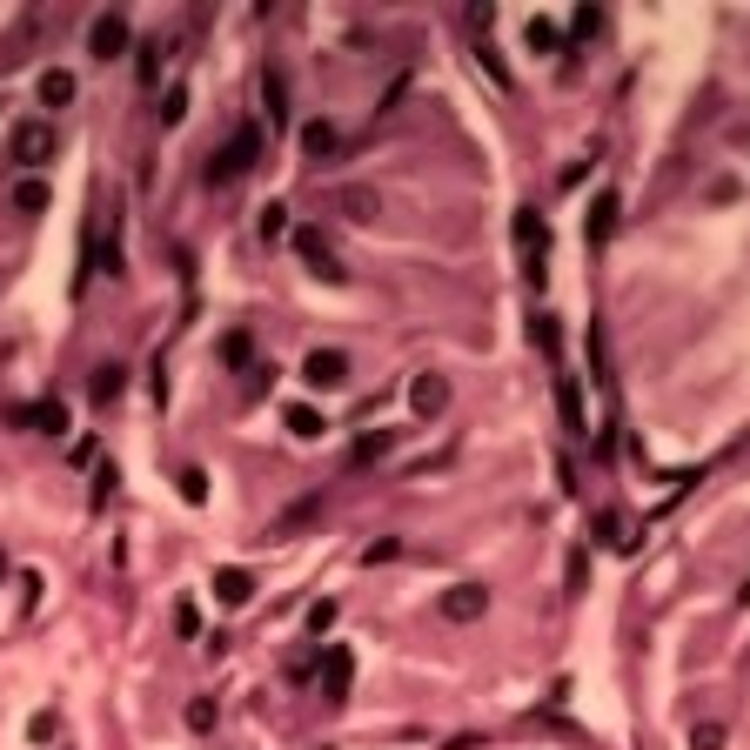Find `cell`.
<instances>
[{
    "instance_id": "6da1fadb",
    "label": "cell",
    "mask_w": 750,
    "mask_h": 750,
    "mask_svg": "<svg viewBox=\"0 0 750 750\" xmlns=\"http://www.w3.org/2000/svg\"><path fill=\"white\" fill-rule=\"evenodd\" d=\"M255 161H262V128H255V121H242V128H235L215 155H208V168H201V175H208V188H228V181H242Z\"/></svg>"
},
{
    "instance_id": "7a4b0ae2",
    "label": "cell",
    "mask_w": 750,
    "mask_h": 750,
    "mask_svg": "<svg viewBox=\"0 0 750 750\" xmlns=\"http://www.w3.org/2000/svg\"><path fill=\"white\" fill-rule=\"evenodd\" d=\"M509 235H516V255H523V282L543 288V282H550V268H543V255H550V221L536 215V208H516Z\"/></svg>"
},
{
    "instance_id": "3957f363",
    "label": "cell",
    "mask_w": 750,
    "mask_h": 750,
    "mask_svg": "<svg viewBox=\"0 0 750 750\" xmlns=\"http://www.w3.org/2000/svg\"><path fill=\"white\" fill-rule=\"evenodd\" d=\"M54 148H61L54 121H14V134H7V161H21V168H47Z\"/></svg>"
},
{
    "instance_id": "277c9868",
    "label": "cell",
    "mask_w": 750,
    "mask_h": 750,
    "mask_svg": "<svg viewBox=\"0 0 750 750\" xmlns=\"http://www.w3.org/2000/svg\"><path fill=\"white\" fill-rule=\"evenodd\" d=\"M349 684H355V657H349V643H329V650H322V704L342 710V704H349Z\"/></svg>"
},
{
    "instance_id": "5b68a950",
    "label": "cell",
    "mask_w": 750,
    "mask_h": 750,
    "mask_svg": "<svg viewBox=\"0 0 750 750\" xmlns=\"http://www.w3.org/2000/svg\"><path fill=\"white\" fill-rule=\"evenodd\" d=\"M436 610H442L449 623H476V617L489 610V590H483V583H456V590L436 596Z\"/></svg>"
},
{
    "instance_id": "8992f818",
    "label": "cell",
    "mask_w": 750,
    "mask_h": 750,
    "mask_svg": "<svg viewBox=\"0 0 750 750\" xmlns=\"http://www.w3.org/2000/svg\"><path fill=\"white\" fill-rule=\"evenodd\" d=\"M302 382H309V389H342V382H349V355L342 349H309Z\"/></svg>"
},
{
    "instance_id": "52a82bcc",
    "label": "cell",
    "mask_w": 750,
    "mask_h": 750,
    "mask_svg": "<svg viewBox=\"0 0 750 750\" xmlns=\"http://www.w3.org/2000/svg\"><path fill=\"white\" fill-rule=\"evenodd\" d=\"M617 221H623V201L610 195V188H603V195L590 201V215H583V242H590V248H603L610 235H617Z\"/></svg>"
},
{
    "instance_id": "ba28073f",
    "label": "cell",
    "mask_w": 750,
    "mask_h": 750,
    "mask_svg": "<svg viewBox=\"0 0 750 750\" xmlns=\"http://www.w3.org/2000/svg\"><path fill=\"white\" fill-rule=\"evenodd\" d=\"M88 54L94 61H121V54H128V21H121V14H101V21L88 27Z\"/></svg>"
},
{
    "instance_id": "9c48e42d",
    "label": "cell",
    "mask_w": 750,
    "mask_h": 750,
    "mask_svg": "<svg viewBox=\"0 0 750 750\" xmlns=\"http://www.w3.org/2000/svg\"><path fill=\"white\" fill-rule=\"evenodd\" d=\"M295 255L309 262V275H322V282H342L349 268H335V255H329V242L315 235V228H295Z\"/></svg>"
},
{
    "instance_id": "30bf717a",
    "label": "cell",
    "mask_w": 750,
    "mask_h": 750,
    "mask_svg": "<svg viewBox=\"0 0 750 750\" xmlns=\"http://www.w3.org/2000/svg\"><path fill=\"white\" fill-rule=\"evenodd\" d=\"M556 409H563V429L570 436H590V416H583V389H576V375L556 369Z\"/></svg>"
},
{
    "instance_id": "8fae6325",
    "label": "cell",
    "mask_w": 750,
    "mask_h": 750,
    "mask_svg": "<svg viewBox=\"0 0 750 750\" xmlns=\"http://www.w3.org/2000/svg\"><path fill=\"white\" fill-rule=\"evenodd\" d=\"M409 402H416V416H442V409H449V382H442V375H416V382H409Z\"/></svg>"
},
{
    "instance_id": "7c38bea8",
    "label": "cell",
    "mask_w": 750,
    "mask_h": 750,
    "mask_svg": "<svg viewBox=\"0 0 750 750\" xmlns=\"http://www.w3.org/2000/svg\"><path fill=\"white\" fill-rule=\"evenodd\" d=\"M121 389H128V369H121V362H101V369H94V382H88V396L101 402V409H108V402H121Z\"/></svg>"
},
{
    "instance_id": "4fadbf2b",
    "label": "cell",
    "mask_w": 750,
    "mask_h": 750,
    "mask_svg": "<svg viewBox=\"0 0 750 750\" xmlns=\"http://www.w3.org/2000/svg\"><path fill=\"white\" fill-rule=\"evenodd\" d=\"M335 148H342V134H335V121H309V128H302V155H309V161H329Z\"/></svg>"
},
{
    "instance_id": "5bb4252c",
    "label": "cell",
    "mask_w": 750,
    "mask_h": 750,
    "mask_svg": "<svg viewBox=\"0 0 750 750\" xmlns=\"http://www.w3.org/2000/svg\"><path fill=\"white\" fill-rule=\"evenodd\" d=\"M530 342H536V355H543L550 369H563V335H556V315H536V322H530Z\"/></svg>"
},
{
    "instance_id": "9a60e30c",
    "label": "cell",
    "mask_w": 750,
    "mask_h": 750,
    "mask_svg": "<svg viewBox=\"0 0 750 750\" xmlns=\"http://www.w3.org/2000/svg\"><path fill=\"white\" fill-rule=\"evenodd\" d=\"M215 596L228 603V610H242L248 596H255V576L248 570H215Z\"/></svg>"
},
{
    "instance_id": "2e32d148",
    "label": "cell",
    "mask_w": 750,
    "mask_h": 750,
    "mask_svg": "<svg viewBox=\"0 0 750 750\" xmlns=\"http://www.w3.org/2000/svg\"><path fill=\"white\" fill-rule=\"evenodd\" d=\"M74 101V74L67 67H47L41 74V108H67Z\"/></svg>"
},
{
    "instance_id": "e0dca14e",
    "label": "cell",
    "mask_w": 750,
    "mask_h": 750,
    "mask_svg": "<svg viewBox=\"0 0 750 750\" xmlns=\"http://www.w3.org/2000/svg\"><path fill=\"white\" fill-rule=\"evenodd\" d=\"M14 422H41L47 436H61V429H67V402H34V409H14Z\"/></svg>"
},
{
    "instance_id": "ac0fdd59",
    "label": "cell",
    "mask_w": 750,
    "mask_h": 750,
    "mask_svg": "<svg viewBox=\"0 0 750 750\" xmlns=\"http://www.w3.org/2000/svg\"><path fill=\"white\" fill-rule=\"evenodd\" d=\"M47 201H54V195H47L41 175H21V181H14V208H21V215H41Z\"/></svg>"
},
{
    "instance_id": "d6986e66",
    "label": "cell",
    "mask_w": 750,
    "mask_h": 750,
    "mask_svg": "<svg viewBox=\"0 0 750 750\" xmlns=\"http://www.w3.org/2000/svg\"><path fill=\"white\" fill-rule=\"evenodd\" d=\"M288 429H295L302 442H315L322 429H329V416H322V409H309V402H295V409H288Z\"/></svg>"
},
{
    "instance_id": "ffe728a7",
    "label": "cell",
    "mask_w": 750,
    "mask_h": 750,
    "mask_svg": "<svg viewBox=\"0 0 750 750\" xmlns=\"http://www.w3.org/2000/svg\"><path fill=\"white\" fill-rule=\"evenodd\" d=\"M248 355H255V335H248V329L221 335V362H228V369H248Z\"/></svg>"
},
{
    "instance_id": "44dd1931",
    "label": "cell",
    "mask_w": 750,
    "mask_h": 750,
    "mask_svg": "<svg viewBox=\"0 0 750 750\" xmlns=\"http://www.w3.org/2000/svg\"><path fill=\"white\" fill-rule=\"evenodd\" d=\"M523 41H530L536 54H556V47H563V27H556V21H543V14H536V21L523 27Z\"/></svg>"
},
{
    "instance_id": "7402d4cb",
    "label": "cell",
    "mask_w": 750,
    "mask_h": 750,
    "mask_svg": "<svg viewBox=\"0 0 750 750\" xmlns=\"http://www.w3.org/2000/svg\"><path fill=\"white\" fill-rule=\"evenodd\" d=\"M335 208H342L349 221H375V195H369V188H342V195H335Z\"/></svg>"
},
{
    "instance_id": "603a6c76",
    "label": "cell",
    "mask_w": 750,
    "mask_h": 750,
    "mask_svg": "<svg viewBox=\"0 0 750 750\" xmlns=\"http://www.w3.org/2000/svg\"><path fill=\"white\" fill-rule=\"evenodd\" d=\"M255 228H262V242H282V235H288V208H282V201H268L262 215H255Z\"/></svg>"
},
{
    "instance_id": "cb8c5ba5",
    "label": "cell",
    "mask_w": 750,
    "mask_h": 750,
    "mask_svg": "<svg viewBox=\"0 0 750 750\" xmlns=\"http://www.w3.org/2000/svg\"><path fill=\"white\" fill-rule=\"evenodd\" d=\"M583 583H590V550H570V563H563V590L583 596Z\"/></svg>"
},
{
    "instance_id": "d4e9b609",
    "label": "cell",
    "mask_w": 750,
    "mask_h": 750,
    "mask_svg": "<svg viewBox=\"0 0 750 750\" xmlns=\"http://www.w3.org/2000/svg\"><path fill=\"white\" fill-rule=\"evenodd\" d=\"M389 449H396V429H375V436L355 442V463H375V456H389Z\"/></svg>"
},
{
    "instance_id": "484cf974",
    "label": "cell",
    "mask_w": 750,
    "mask_h": 750,
    "mask_svg": "<svg viewBox=\"0 0 750 750\" xmlns=\"http://www.w3.org/2000/svg\"><path fill=\"white\" fill-rule=\"evenodd\" d=\"M335 617H342V610H335V596L309 603V637H329V630H335Z\"/></svg>"
},
{
    "instance_id": "4316f807",
    "label": "cell",
    "mask_w": 750,
    "mask_h": 750,
    "mask_svg": "<svg viewBox=\"0 0 750 750\" xmlns=\"http://www.w3.org/2000/svg\"><path fill=\"white\" fill-rule=\"evenodd\" d=\"M215 697H188V730H201V737H208V730H215Z\"/></svg>"
},
{
    "instance_id": "83f0119b",
    "label": "cell",
    "mask_w": 750,
    "mask_h": 750,
    "mask_svg": "<svg viewBox=\"0 0 750 750\" xmlns=\"http://www.w3.org/2000/svg\"><path fill=\"white\" fill-rule=\"evenodd\" d=\"M134 74H141V88H155L161 81V47H134Z\"/></svg>"
},
{
    "instance_id": "f1b7e54d",
    "label": "cell",
    "mask_w": 750,
    "mask_h": 750,
    "mask_svg": "<svg viewBox=\"0 0 750 750\" xmlns=\"http://www.w3.org/2000/svg\"><path fill=\"white\" fill-rule=\"evenodd\" d=\"M262 101H268V121H282V101H288V81H282V74H262Z\"/></svg>"
},
{
    "instance_id": "f546056e",
    "label": "cell",
    "mask_w": 750,
    "mask_h": 750,
    "mask_svg": "<svg viewBox=\"0 0 750 750\" xmlns=\"http://www.w3.org/2000/svg\"><path fill=\"white\" fill-rule=\"evenodd\" d=\"M181 503H208V469H181Z\"/></svg>"
},
{
    "instance_id": "4dcf8cb0",
    "label": "cell",
    "mask_w": 750,
    "mask_h": 750,
    "mask_svg": "<svg viewBox=\"0 0 750 750\" xmlns=\"http://www.w3.org/2000/svg\"><path fill=\"white\" fill-rule=\"evenodd\" d=\"M724 737H730L724 724H697L690 730V750H724Z\"/></svg>"
},
{
    "instance_id": "1f68e13d",
    "label": "cell",
    "mask_w": 750,
    "mask_h": 750,
    "mask_svg": "<svg viewBox=\"0 0 750 750\" xmlns=\"http://www.w3.org/2000/svg\"><path fill=\"white\" fill-rule=\"evenodd\" d=\"M181 114H188V88H168V101H161V128H175Z\"/></svg>"
},
{
    "instance_id": "d6a6232c",
    "label": "cell",
    "mask_w": 750,
    "mask_h": 750,
    "mask_svg": "<svg viewBox=\"0 0 750 750\" xmlns=\"http://www.w3.org/2000/svg\"><path fill=\"white\" fill-rule=\"evenodd\" d=\"M476 61H483V67H489V81H496V88H509V67H503V61H496V47H489V41H483V47H476Z\"/></svg>"
},
{
    "instance_id": "836d02e7",
    "label": "cell",
    "mask_w": 750,
    "mask_h": 750,
    "mask_svg": "<svg viewBox=\"0 0 750 750\" xmlns=\"http://www.w3.org/2000/svg\"><path fill=\"white\" fill-rule=\"evenodd\" d=\"M389 556H402V543H396V536H375L369 550H362V563H389Z\"/></svg>"
},
{
    "instance_id": "e575fe53",
    "label": "cell",
    "mask_w": 750,
    "mask_h": 750,
    "mask_svg": "<svg viewBox=\"0 0 750 750\" xmlns=\"http://www.w3.org/2000/svg\"><path fill=\"white\" fill-rule=\"evenodd\" d=\"M54 730H61V724H54V710H34V724H27V737H34V744H47Z\"/></svg>"
},
{
    "instance_id": "d590c367",
    "label": "cell",
    "mask_w": 750,
    "mask_h": 750,
    "mask_svg": "<svg viewBox=\"0 0 750 750\" xmlns=\"http://www.w3.org/2000/svg\"><path fill=\"white\" fill-rule=\"evenodd\" d=\"M114 483H121V476H114V463H101V476H94V503H108Z\"/></svg>"
},
{
    "instance_id": "8d00e7d4",
    "label": "cell",
    "mask_w": 750,
    "mask_h": 750,
    "mask_svg": "<svg viewBox=\"0 0 750 750\" xmlns=\"http://www.w3.org/2000/svg\"><path fill=\"white\" fill-rule=\"evenodd\" d=\"M175 630H181V637H195V630H201V617H195V603H175Z\"/></svg>"
},
{
    "instance_id": "74e56055",
    "label": "cell",
    "mask_w": 750,
    "mask_h": 750,
    "mask_svg": "<svg viewBox=\"0 0 750 750\" xmlns=\"http://www.w3.org/2000/svg\"><path fill=\"white\" fill-rule=\"evenodd\" d=\"M0 576H7V556H0Z\"/></svg>"
}]
</instances>
